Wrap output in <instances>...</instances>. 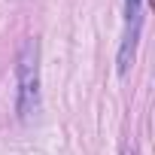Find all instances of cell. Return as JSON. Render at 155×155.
<instances>
[{
  "label": "cell",
  "instance_id": "2",
  "mask_svg": "<svg viewBox=\"0 0 155 155\" xmlns=\"http://www.w3.org/2000/svg\"><path fill=\"white\" fill-rule=\"evenodd\" d=\"M140 25H143V0H125V34L119 46V76H128L140 40Z\"/></svg>",
  "mask_w": 155,
  "mask_h": 155
},
{
  "label": "cell",
  "instance_id": "3",
  "mask_svg": "<svg viewBox=\"0 0 155 155\" xmlns=\"http://www.w3.org/2000/svg\"><path fill=\"white\" fill-rule=\"evenodd\" d=\"M125 155H134V149H128V152H125Z\"/></svg>",
  "mask_w": 155,
  "mask_h": 155
},
{
  "label": "cell",
  "instance_id": "1",
  "mask_svg": "<svg viewBox=\"0 0 155 155\" xmlns=\"http://www.w3.org/2000/svg\"><path fill=\"white\" fill-rule=\"evenodd\" d=\"M15 113L21 122H34L40 113V43L28 40L15 64Z\"/></svg>",
  "mask_w": 155,
  "mask_h": 155
}]
</instances>
